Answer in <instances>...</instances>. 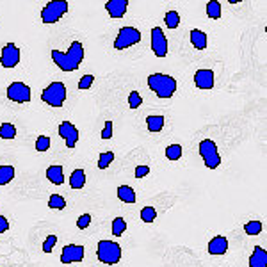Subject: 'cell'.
Wrapping results in <instances>:
<instances>
[{
  "instance_id": "cell-1",
  "label": "cell",
  "mask_w": 267,
  "mask_h": 267,
  "mask_svg": "<svg viewBox=\"0 0 267 267\" xmlns=\"http://www.w3.org/2000/svg\"><path fill=\"white\" fill-rule=\"evenodd\" d=\"M84 46L80 41H73L68 48L66 54H62L59 50H52V59L57 64V68H61L62 72H75L78 70L80 62L84 61Z\"/></svg>"
},
{
  "instance_id": "cell-2",
  "label": "cell",
  "mask_w": 267,
  "mask_h": 267,
  "mask_svg": "<svg viewBox=\"0 0 267 267\" xmlns=\"http://www.w3.org/2000/svg\"><path fill=\"white\" fill-rule=\"evenodd\" d=\"M148 88L159 98H171L176 91V80L171 75L153 73L148 77Z\"/></svg>"
},
{
  "instance_id": "cell-3",
  "label": "cell",
  "mask_w": 267,
  "mask_h": 267,
  "mask_svg": "<svg viewBox=\"0 0 267 267\" xmlns=\"http://www.w3.org/2000/svg\"><path fill=\"white\" fill-rule=\"evenodd\" d=\"M96 257L102 264L114 266L121 260V246L114 241H100L98 242Z\"/></svg>"
},
{
  "instance_id": "cell-4",
  "label": "cell",
  "mask_w": 267,
  "mask_h": 267,
  "mask_svg": "<svg viewBox=\"0 0 267 267\" xmlns=\"http://www.w3.org/2000/svg\"><path fill=\"white\" fill-rule=\"evenodd\" d=\"M41 100L45 103H48L50 107H62L64 100H66V86L62 82H52L48 88L43 89Z\"/></svg>"
},
{
  "instance_id": "cell-5",
  "label": "cell",
  "mask_w": 267,
  "mask_h": 267,
  "mask_svg": "<svg viewBox=\"0 0 267 267\" xmlns=\"http://www.w3.org/2000/svg\"><path fill=\"white\" fill-rule=\"evenodd\" d=\"M68 11V2L66 0H52L43 7L41 11V20L46 25H52V23H57L62 16L66 15Z\"/></svg>"
},
{
  "instance_id": "cell-6",
  "label": "cell",
  "mask_w": 267,
  "mask_h": 267,
  "mask_svg": "<svg viewBox=\"0 0 267 267\" xmlns=\"http://www.w3.org/2000/svg\"><path fill=\"white\" fill-rule=\"evenodd\" d=\"M200 155L209 170H216L221 164V155L217 152V146L212 139H203L200 143Z\"/></svg>"
},
{
  "instance_id": "cell-7",
  "label": "cell",
  "mask_w": 267,
  "mask_h": 267,
  "mask_svg": "<svg viewBox=\"0 0 267 267\" xmlns=\"http://www.w3.org/2000/svg\"><path fill=\"white\" fill-rule=\"evenodd\" d=\"M139 41H141V32L137 29H134V27H121L116 39H114V48L116 50H125V48L137 45Z\"/></svg>"
},
{
  "instance_id": "cell-8",
  "label": "cell",
  "mask_w": 267,
  "mask_h": 267,
  "mask_svg": "<svg viewBox=\"0 0 267 267\" xmlns=\"http://www.w3.org/2000/svg\"><path fill=\"white\" fill-rule=\"evenodd\" d=\"M7 98L18 103L31 102V88L23 82H13L7 88Z\"/></svg>"
},
{
  "instance_id": "cell-9",
  "label": "cell",
  "mask_w": 267,
  "mask_h": 267,
  "mask_svg": "<svg viewBox=\"0 0 267 267\" xmlns=\"http://www.w3.org/2000/svg\"><path fill=\"white\" fill-rule=\"evenodd\" d=\"M152 52L157 57L168 56V39H166L164 32L160 27H153L152 29Z\"/></svg>"
},
{
  "instance_id": "cell-10",
  "label": "cell",
  "mask_w": 267,
  "mask_h": 267,
  "mask_svg": "<svg viewBox=\"0 0 267 267\" xmlns=\"http://www.w3.org/2000/svg\"><path fill=\"white\" fill-rule=\"evenodd\" d=\"M84 246H78V244H68V246L62 248L61 251V262L62 264H77L84 260Z\"/></svg>"
},
{
  "instance_id": "cell-11",
  "label": "cell",
  "mask_w": 267,
  "mask_h": 267,
  "mask_svg": "<svg viewBox=\"0 0 267 267\" xmlns=\"http://www.w3.org/2000/svg\"><path fill=\"white\" fill-rule=\"evenodd\" d=\"M0 62H2L4 68H15L16 64L20 62V48L15 46V43H7V45L2 48Z\"/></svg>"
},
{
  "instance_id": "cell-12",
  "label": "cell",
  "mask_w": 267,
  "mask_h": 267,
  "mask_svg": "<svg viewBox=\"0 0 267 267\" xmlns=\"http://www.w3.org/2000/svg\"><path fill=\"white\" fill-rule=\"evenodd\" d=\"M59 135L66 141L68 148H75V144L78 141V130L75 125H72L70 121H62L59 125Z\"/></svg>"
},
{
  "instance_id": "cell-13",
  "label": "cell",
  "mask_w": 267,
  "mask_h": 267,
  "mask_svg": "<svg viewBox=\"0 0 267 267\" xmlns=\"http://www.w3.org/2000/svg\"><path fill=\"white\" fill-rule=\"evenodd\" d=\"M194 84L196 88L200 89H212L214 88V72L209 70V68L198 70V72L194 73Z\"/></svg>"
},
{
  "instance_id": "cell-14",
  "label": "cell",
  "mask_w": 267,
  "mask_h": 267,
  "mask_svg": "<svg viewBox=\"0 0 267 267\" xmlns=\"http://www.w3.org/2000/svg\"><path fill=\"white\" fill-rule=\"evenodd\" d=\"M105 9L111 18H123L129 9V2L127 0H109L105 4Z\"/></svg>"
},
{
  "instance_id": "cell-15",
  "label": "cell",
  "mask_w": 267,
  "mask_h": 267,
  "mask_svg": "<svg viewBox=\"0 0 267 267\" xmlns=\"http://www.w3.org/2000/svg\"><path fill=\"white\" fill-rule=\"evenodd\" d=\"M226 251H228V239L226 237L217 235L209 242V253L210 255H225Z\"/></svg>"
},
{
  "instance_id": "cell-16",
  "label": "cell",
  "mask_w": 267,
  "mask_h": 267,
  "mask_svg": "<svg viewBox=\"0 0 267 267\" xmlns=\"http://www.w3.org/2000/svg\"><path fill=\"white\" fill-rule=\"evenodd\" d=\"M249 267H267V251L264 248L257 246L249 257Z\"/></svg>"
},
{
  "instance_id": "cell-17",
  "label": "cell",
  "mask_w": 267,
  "mask_h": 267,
  "mask_svg": "<svg viewBox=\"0 0 267 267\" xmlns=\"http://www.w3.org/2000/svg\"><path fill=\"white\" fill-rule=\"evenodd\" d=\"M191 43L196 50H205L207 48V34L200 29H192L191 31Z\"/></svg>"
},
{
  "instance_id": "cell-18",
  "label": "cell",
  "mask_w": 267,
  "mask_h": 267,
  "mask_svg": "<svg viewBox=\"0 0 267 267\" xmlns=\"http://www.w3.org/2000/svg\"><path fill=\"white\" fill-rule=\"evenodd\" d=\"M46 178L50 180L52 184L61 185L64 182V173H62V166H50L46 170Z\"/></svg>"
},
{
  "instance_id": "cell-19",
  "label": "cell",
  "mask_w": 267,
  "mask_h": 267,
  "mask_svg": "<svg viewBox=\"0 0 267 267\" xmlns=\"http://www.w3.org/2000/svg\"><path fill=\"white\" fill-rule=\"evenodd\" d=\"M118 198L123 201V203H130V205L135 203V200H137V198H135V191H134L132 187H129V185H119Z\"/></svg>"
},
{
  "instance_id": "cell-20",
  "label": "cell",
  "mask_w": 267,
  "mask_h": 267,
  "mask_svg": "<svg viewBox=\"0 0 267 267\" xmlns=\"http://www.w3.org/2000/svg\"><path fill=\"white\" fill-rule=\"evenodd\" d=\"M84 185H86V171L84 170H75L70 176V187L72 189H82Z\"/></svg>"
},
{
  "instance_id": "cell-21",
  "label": "cell",
  "mask_w": 267,
  "mask_h": 267,
  "mask_svg": "<svg viewBox=\"0 0 267 267\" xmlns=\"http://www.w3.org/2000/svg\"><path fill=\"white\" fill-rule=\"evenodd\" d=\"M146 125H148L150 132H160L164 129V116H148L146 118Z\"/></svg>"
},
{
  "instance_id": "cell-22",
  "label": "cell",
  "mask_w": 267,
  "mask_h": 267,
  "mask_svg": "<svg viewBox=\"0 0 267 267\" xmlns=\"http://www.w3.org/2000/svg\"><path fill=\"white\" fill-rule=\"evenodd\" d=\"M207 16L212 20H219L221 18V2H217V0L207 2Z\"/></svg>"
},
{
  "instance_id": "cell-23",
  "label": "cell",
  "mask_w": 267,
  "mask_h": 267,
  "mask_svg": "<svg viewBox=\"0 0 267 267\" xmlns=\"http://www.w3.org/2000/svg\"><path fill=\"white\" fill-rule=\"evenodd\" d=\"M15 178V168L13 166H0V185H7Z\"/></svg>"
},
{
  "instance_id": "cell-24",
  "label": "cell",
  "mask_w": 267,
  "mask_h": 267,
  "mask_svg": "<svg viewBox=\"0 0 267 267\" xmlns=\"http://www.w3.org/2000/svg\"><path fill=\"white\" fill-rule=\"evenodd\" d=\"M48 207L54 209V210H64L66 209V200L59 194H52L50 200H48Z\"/></svg>"
},
{
  "instance_id": "cell-25",
  "label": "cell",
  "mask_w": 267,
  "mask_h": 267,
  "mask_svg": "<svg viewBox=\"0 0 267 267\" xmlns=\"http://www.w3.org/2000/svg\"><path fill=\"white\" fill-rule=\"evenodd\" d=\"M127 230V221L123 217H116L113 221V235L114 237H121Z\"/></svg>"
},
{
  "instance_id": "cell-26",
  "label": "cell",
  "mask_w": 267,
  "mask_h": 267,
  "mask_svg": "<svg viewBox=\"0 0 267 267\" xmlns=\"http://www.w3.org/2000/svg\"><path fill=\"white\" fill-rule=\"evenodd\" d=\"M164 21L170 29H176V27L180 25V15L176 11H168L164 16Z\"/></svg>"
},
{
  "instance_id": "cell-27",
  "label": "cell",
  "mask_w": 267,
  "mask_h": 267,
  "mask_svg": "<svg viewBox=\"0 0 267 267\" xmlns=\"http://www.w3.org/2000/svg\"><path fill=\"white\" fill-rule=\"evenodd\" d=\"M141 219L143 223H153L157 219V210H155L153 207H144L143 210H141Z\"/></svg>"
},
{
  "instance_id": "cell-28",
  "label": "cell",
  "mask_w": 267,
  "mask_h": 267,
  "mask_svg": "<svg viewBox=\"0 0 267 267\" xmlns=\"http://www.w3.org/2000/svg\"><path fill=\"white\" fill-rule=\"evenodd\" d=\"M15 135H16L15 125H11V123L0 125V137L2 139H15Z\"/></svg>"
},
{
  "instance_id": "cell-29",
  "label": "cell",
  "mask_w": 267,
  "mask_h": 267,
  "mask_svg": "<svg viewBox=\"0 0 267 267\" xmlns=\"http://www.w3.org/2000/svg\"><path fill=\"white\" fill-rule=\"evenodd\" d=\"M166 157L170 160H178L182 157V146L180 144H171L166 148Z\"/></svg>"
},
{
  "instance_id": "cell-30",
  "label": "cell",
  "mask_w": 267,
  "mask_h": 267,
  "mask_svg": "<svg viewBox=\"0 0 267 267\" xmlns=\"http://www.w3.org/2000/svg\"><path fill=\"white\" fill-rule=\"evenodd\" d=\"M244 231L248 235H258L262 231V223L260 221H249L244 225Z\"/></svg>"
},
{
  "instance_id": "cell-31",
  "label": "cell",
  "mask_w": 267,
  "mask_h": 267,
  "mask_svg": "<svg viewBox=\"0 0 267 267\" xmlns=\"http://www.w3.org/2000/svg\"><path fill=\"white\" fill-rule=\"evenodd\" d=\"M113 160H114L113 152H105V153H102L100 155V159H98V168H100V170H107Z\"/></svg>"
},
{
  "instance_id": "cell-32",
  "label": "cell",
  "mask_w": 267,
  "mask_h": 267,
  "mask_svg": "<svg viewBox=\"0 0 267 267\" xmlns=\"http://www.w3.org/2000/svg\"><path fill=\"white\" fill-rule=\"evenodd\" d=\"M141 105H143V96H141L137 91H132L129 95V107L137 109V107H141Z\"/></svg>"
},
{
  "instance_id": "cell-33",
  "label": "cell",
  "mask_w": 267,
  "mask_h": 267,
  "mask_svg": "<svg viewBox=\"0 0 267 267\" xmlns=\"http://www.w3.org/2000/svg\"><path fill=\"white\" fill-rule=\"evenodd\" d=\"M48 148H50V137L39 135V137L36 139V150L38 152H46Z\"/></svg>"
},
{
  "instance_id": "cell-34",
  "label": "cell",
  "mask_w": 267,
  "mask_h": 267,
  "mask_svg": "<svg viewBox=\"0 0 267 267\" xmlns=\"http://www.w3.org/2000/svg\"><path fill=\"white\" fill-rule=\"evenodd\" d=\"M56 242H57V237L56 235H48V237H46V241L43 242V251L50 253L52 249H54V246H56Z\"/></svg>"
},
{
  "instance_id": "cell-35",
  "label": "cell",
  "mask_w": 267,
  "mask_h": 267,
  "mask_svg": "<svg viewBox=\"0 0 267 267\" xmlns=\"http://www.w3.org/2000/svg\"><path fill=\"white\" fill-rule=\"evenodd\" d=\"M95 82V77L93 75H84L82 78H80V82H78V89H89L91 88V84Z\"/></svg>"
},
{
  "instance_id": "cell-36",
  "label": "cell",
  "mask_w": 267,
  "mask_h": 267,
  "mask_svg": "<svg viewBox=\"0 0 267 267\" xmlns=\"http://www.w3.org/2000/svg\"><path fill=\"white\" fill-rule=\"evenodd\" d=\"M89 225H91V216H89V214H82V216L78 217L77 226L80 228V230H86Z\"/></svg>"
},
{
  "instance_id": "cell-37",
  "label": "cell",
  "mask_w": 267,
  "mask_h": 267,
  "mask_svg": "<svg viewBox=\"0 0 267 267\" xmlns=\"http://www.w3.org/2000/svg\"><path fill=\"white\" fill-rule=\"evenodd\" d=\"M113 121H105V127L102 130V139H111L113 137Z\"/></svg>"
},
{
  "instance_id": "cell-38",
  "label": "cell",
  "mask_w": 267,
  "mask_h": 267,
  "mask_svg": "<svg viewBox=\"0 0 267 267\" xmlns=\"http://www.w3.org/2000/svg\"><path fill=\"white\" fill-rule=\"evenodd\" d=\"M150 173V168L148 166H137L135 168V178H143Z\"/></svg>"
},
{
  "instance_id": "cell-39",
  "label": "cell",
  "mask_w": 267,
  "mask_h": 267,
  "mask_svg": "<svg viewBox=\"0 0 267 267\" xmlns=\"http://www.w3.org/2000/svg\"><path fill=\"white\" fill-rule=\"evenodd\" d=\"M7 230H9V221L4 216H0V233H5Z\"/></svg>"
}]
</instances>
